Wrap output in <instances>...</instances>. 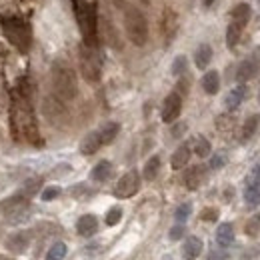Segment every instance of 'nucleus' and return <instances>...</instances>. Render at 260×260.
<instances>
[{"mask_svg": "<svg viewBox=\"0 0 260 260\" xmlns=\"http://www.w3.org/2000/svg\"><path fill=\"white\" fill-rule=\"evenodd\" d=\"M10 128L18 142H30L34 146H42V138L32 110V100L24 96L18 88L10 92Z\"/></svg>", "mask_w": 260, "mask_h": 260, "instance_id": "obj_1", "label": "nucleus"}, {"mask_svg": "<svg viewBox=\"0 0 260 260\" xmlns=\"http://www.w3.org/2000/svg\"><path fill=\"white\" fill-rule=\"evenodd\" d=\"M74 14L78 20V28L82 32L84 44L96 46L98 36V16H96V0H72Z\"/></svg>", "mask_w": 260, "mask_h": 260, "instance_id": "obj_2", "label": "nucleus"}, {"mask_svg": "<svg viewBox=\"0 0 260 260\" xmlns=\"http://www.w3.org/2000/svg\"><path fill=\"white\" fill-rule=\"evenodd\" d=\"M52 86H54V92L56 96L60 98L62 102H70L74 100L76 92H78V86H76V74L70 66L58 60L52 64Z\"/></svg>", "mask_w": 260, "mask_h": 260, "instance_id": "obj_3", "label": "nucleus"}, {"mask_svg": "<svg viewBox=\"0 0 260 260\" xmlns=\"http://www.w3.org/2000/svg\"><path fill=\"white\" fill-rule=\"evenodd\" d=\"M2 32L12 46L20 52H28L32 46V26L22 18H6L2 20Z\"/></svg>", "mask_w": 260, "mask_h": 260, "instance_id": "obj_4", "label": "nucleus"}, {"mask_svg": "<svg viewBox=\"0 0 260 260\" xmlns=\"http://www.w3.org/2000/svg\"><path fill=\"white\" fill-rule=\"evenodd\" d=\"M124 28L130 42L136 46H144L148 40V22L146 16L138 8H126L124 12Z\"/></svg>", "mask_w": 260, "mask_h": 260, "instance_id": "obj_5", "label": "nucleus"}, {"mask_svg": "<svg viewBox=\"0 0 260 260\" xmlns=\"http://www.w3.org/2000/svg\"><path fill=\"white\" fill-rule=\"evenodd\" d=\"M80 72L86 82H98L102 72V58L98 54L96 46L82 44L80 46Z\"/></svg>", "mask_w": 260, "mask_h": 260, "instance_id": "obj_6", "label": "nucleus"}, {"mask_svg": "<svg viewBox=\"0 0 260 260\" xmlns=\"http://www.w3.org/2000/svg\"><path fill=\"white\" fill-rule=\"evenodd\" d=\"M0 210L4 212V216L10 220V222H20L28 216L30 212V202L26 196H12L4 202H0Z\"/></svg>", "mask_w": 260, "mask_h": 260, "instance_id": "obj_7", "label": "nucleus"}, {"mask_svg": "<svg viewBox=\"0 0 260 260\" xmlns=\"http://www.w3.org/2000/svg\"><path fill=\"white\" fill-rule=\"evenodd\" d=\"M42 112L46 116V120L54 126H62L68 122V110L66 106L62 104V100L56 96H46L44 102H42Z\"/></svg>", "mask_w": 260, "mask_h": 260, "instance_id": "obj_8", "label": "nucleus"}, {"mask_svg": "<svg viewBox=\"0 0 260 260\" xmlns=\"http://www.w3.org/2000/svg\"><path fill=\"white\" fill-rule=\"evenodd\" d=\"M260 72V52H252L248 58H244L238 68H236V80H238V84H244V82H248L250 78H254L256 74Z\"/></svg>", "mask_w": 260, "mask_h": 260, "instance_id": "obj_9", "label": "nucleus"}, {"mask_svg": "<svg viewBox=\"0 0 260 260\" xmlns=\"http://www.w3.org/2000/svg\"><path fill=\"white\" fill-rule=\"evenodd\" d=\"M138 188H140V176H138L136 170H130L118 180V184L114 188V194L118 198H130V196L138 192Z\"/></svg>", "mask_w": 260, "mask_h": 260, "instance_id": "obj_10", "label": "nucleus"}, {"mask_svg": "<svg viewBox=\"0 0 260 260\" xmlns=\"http://www.w3.org/2000/svg\"><path fill=\"white\" fill-rule=\"evenodd\" d=\"M180 110H182V98H180L178 92H172V94H168L164 98L160 116H162V120L166 124H170L180 116Z\"/></svg>", "mask_w": 260, "mask_h": 260, "instance_id": "obj_11", "label": "nucleus"}, {"mask_svg": "<svg viewBox=\"0 0 260 260\" xmlns=\"http://www.w3.org/2000/svg\"><path fill=\"white\" fill-rule=\"evenodd\" d=\"M160 30H162V36L166 42H170L174 36H176V30H178V16L172 8H164L162 18H160Z\"/></svg>", "mask_w": 260, "mask_h": 260, "instance_id": "obj_12", "label": "nucleus"}, {"mask_svg": "<svg viewBox=\"0 0 260 260\" xmlns=\"http://www.w3.org/2000/svg\"><path fill=\"white\" fill-rule=\"evenodd\" d=\"M206 178V168L202 164H196V166H190L188 172L184 174V184L188 190H196Z\"/></svg>", "mask_w": 260, "mask_h": 260, "instance_id": "obj_13", "label": "nucleus"}, {"mask_svg": "<svg viewBox=\"0 0 260 260\" xmlns=\"http://www.w3.org/2000/svg\"><path fill=\"white\" fill-rule=\"evenodd\" d=\"M202 248H204V244H202V240L198 236H188L184 240V246H182V258L196 260L202 254Z\"/></svg>", "mask_w": 260, "mask_h": 260, "instance_id": "obj_14", "label": "nucleus"}, {"mask_svg": "<svg viewBox=\"0 0 260 260\" xmlns=\"http://www.w3.org/2000/svg\"><path fill=\"white\" fill-rule=\"evenodd\" d=\"M28 242H30V232H18V234L8 236L6 248H8L10 252H16V254H18V252H24V250H26Z\"/></svg>", "mask_w": 260, "mask_h": 260, "instance_id": "obj_15", "label": "nucleus"}, {"mask_svg": "<svg viewBox=\"0 0 260 260\" xmlns=\"http://www.w3.org/2000/svg\"><path fill=\"white\" fill-rule=\"evenodd\" d=\"M244 98H246V86H244V84H238L236 88H232L226 94V98H224V104H226L228 112H234V110L242 104Z\"/></svg>", "mask_w": 260, "mask_h": 260, "instance_id": "obj_16", "label": "nucleus"}, {"mask_svg": "<svg viewBox=\"0 0 260 260\" xmlns=\"http://www.w3.org/2000/svg\"><path fill=\"white\" fill-rule=\"evenodd\" d=\"M76 230H78L80 236H92L98 230L96 216H94V214H84V216H80L78 222H76Z\"/></svg>", "mask_w": 260, "mask_h": 260, "instance_id": "obj_17", "label": "nucleus"}, {"mask_svg": "<svg viewBox=\"0 0 260 260\" xmlns=\"http://www.w3.org/2000/svg\"><path fill=\"white\" fill-rule=\"evenodd\" d=\"M100 146H102L100 134H98V132H88V134L82 138V142H80V152H82L84 156H90V154L96 152Z\"/></svg>", "mask_w": 260, "mask_h": 260, "instance_id": "obj_18", "label": "nucleus"}, {"mask_svg": "<svg viewBox=\"0 0 260 260\" xmlns=\"http://www.w3.org/2000/svg\"><path fill=\"white\" fill-rule=\"evenodd\" d=\"M188 160H190V144H180L176 148V152L172 154V158H170V166L174 170H180L188 164Z\"/></svg>", "mask_w": 260, "mask_h": 260, "instance_id": "obj_19", "label": "nucleus"}, {"mask_svg": "<svg viewBox=\"0 0 260 260\" xmlns=\"http://www.w3.org/2000/svg\"><path fill=\"white\" fill-rule=\"evenodd\" d=\"M230 16H232V22L234 24H238V26H242L244 28V24L250 20V16H252V10H250V6L248 4H236L234 8H232V12H230Z\"/></svg>", "mask_w": 260, "mask_h": 260, "instance_id": "obj_20", "label": "nucleus"}, {"mask_svg": "<svg viewBox=\"0 0 260 260\" xmlns=\"http://www.w3.org/2000/svg\"><path fill=\"white\" fill-rule=\"evenodd\" d=\"M202 88L206 94H216L218 88H220V76L216 70H208L204 76H202Z\"/></svg>", "mask_w": 260, "mask_h": 260, "instance_id": "obj_21", "label": "nucleus"}, {"mask_svg": "<svg viewBox=\"0 0 260 260\" xmlns=\"http://www.w3.org/2000/svg\"><path fill=\"white\" fill-rule=\"evenodd\" d=\"M216 242L224 248V246H230L234 242V226L230 222H222L220 226L216 228Z\"/></svg>", "mask_w": 260, "mask_h": 260, "instance_id": "obj_22", "label": "nucleus"}, {"mask_svg": "<svg viewBox=\"0 0 260 260\" xmlns=\"http://www.w3.org/2000/svg\"><path fill=\"white\" fill-rule=\"evenodd\" d=\"M210 60H212V48L208 44H200L194 52V64L200 70H204L206 66L210 64Z\"/></svg>", "mask_w": 260, "mask_h": 260, "instance_id": "obj_23", "label": "nucleus"}, {"mask_svg": "<svg viewBox=\"0 0 260 260\" xmlns=\"http://www.w3.org/2000/svg\"><path fill=\"white\" fill-rule=\"evenodd\" d=\"M260 126V114H252L244 120V126H242V142H248L256 132H258Z\"/></svg>", "mask_w": 260, "mask_h": 260, "instance_id": "obj_24", "label": "nucleus"}, {"mask_svg": "<svg viewBox=\"0 0 260 260\" xmlns=\"http://www.w3.org/2000/svg\"><path fill=\"white\" fill-rule=\"evenodd\" d=\"M90 176H92V180H96V182H104V180H108V178L112 176V164L108 162V160H100V162L92 168Z\"/></svg>", "mask_w": 260, "mask_h": 260, "instance_id": "obj_25", "label": "nucleus"}, {"mask_svg": "<svg viewBox=\"0 0 260 260\" xmlns=\"http://www.w3.org/2000/svg\"><path fill=\"white\" fill-rule=\"evenodd\" d=\"M118 132H120V124H118V122H108V124H104L102 128L98 130L102 144H110V142L118 136Z\"/></svg>", "mask_w": 260, "mask_h": 260, "instance_id": "obj_26", "label": "nucleus"}, {"mask_svg": "<svg viewBox=\"0 0 260 260\" xmlns=\"http://www.w3.org/2000/svg\"><path fill=\"white\" fill-rule=\"evenodd\" d=\"M240 34H242V26H238V24H234V22H230L226 28V44L228 48L232 50V48H236V44H238V40H240Z\"/></svg>", "mask_w": 260, "mask_h": 260, "instance_id": "obj_27", "label": "nucleus"}, {"mask_svg": "<svg viewBox=\"0 0 260 260\" xmlns=\"http://www.w3.org/2000/svg\"><path fill=\"white\" fill-rule=\"evenodd\" d=\"M158 170H160V158L158 156H152V158H148V162L144 164V178L146 180H154L156 178V174H158Z\"/></svg>", "mask_w": 260, "mask_h": 260, "instance_id": "obj_28", "label": "nucleus"}, {"mask_svg": "<svg viewBox=\"0 0 260 260\" xmlns=\"http://www.w3.org/2000/svg\"><path fill=\"white\" fill-rule=\"evenodd\" d=\"M236 126V118L228 112V114H220L218 118H216V128L220 130V132H232Z\"/></svg>", "mask_w": 260, "mask_h": 260, "instance_id": "obj_29", "label": "nucleus"}, {"mask_svg": "<svg viewBox=\"0 0 260 260\" xmlns=\"http://www.w3.org/2000/svg\"><path fill=\"white\" fill-rule=\"evenodd\" d=\"M244 200L248 206H258L260 204V186H254V184H248L244 188Z\"/></svg>", "mask_w": 260, "mask_h": 260, "instance_id": "obj_30", "label": "nucleus"}, {"mask_svg": "<svg viewBox=\"0 0 260 260\" xmlns=\"http://www.w3.org/2000/svg\"><path fill=\"white\" fill-rule=\"evenodd\" d=\"M210 142L204 138V136H196L194 138V152L200 156V158H206L210 154Z\"/></svg>", "mask_w": 260, "mask_h": 260, "instance_id": "obj_31", "label": "nucleus"}, {"mask_svg": "<svg viewBox=\"0 0 260 260\" xmlns=\"http://www.w3.org/2000/svg\"><path fill=\"white\" fill-rule=\"evenodd\" d=\"M40 186H42V178H30V180H26L24 186H22V196L30 198V196H34L40 190Z\"/></svg>", "mask_w": 260, "mask_h": 260, "instance_id": "obj_32", "label": "nucleus"}, {"mask_svg": "<svg viewBox=\"0 0 260 260\" xmlns=\"http://www.w3.org/2000/svg\"><path fill=\"white\" fill-rule=\"evenodd\" d=\"M190 212H192V204H188V202L180 204V206L176 208V212H174V218H176V222H178V224H184V222L188 220Z\"/></svg>", "mask_w": 260, "mask_h": 260, "instance_id": "obj_33", "label": "nucleus"}, {"mask_svg": "<svg viewBox=\"0 0 260 260\" xmlns=\"http://www.w3.org/2000/svg\"><path fill=\"white\" fill-rule=\"evenodd\" d=\"M64 256H66V244L64 242H56V244L48 250L46 260H64Z\"/></svg>", "mask_w": 260, "mask_h": 260, "instance_id": "obj_34", "label": "nucleus"}, {"mask_svg": "<svg viewBox=\"0 0 260 260\" xmlns=\"http://www.w3.org/2000/svg\"><path fill=\"white\" fill-rule=\"evenodd\" d=\"M120 218H122V210H120L118 206H114V208H110L108 214H106V224H108V226H114V224L120 222Z\"/></svg>", "mask_w": 260, "mask_h": 260, "instance_id": "obj_35", "label": "nucleus"}, {"mask_svg": "<svg viewBox=\"0 0 260 260\" xmlns=\"http://www.w3.org/2000/svg\"><path fill=\"white\" fill-rule=\"evenodd\" d=\"M182 72H186V56H176V60L172 62V74L180 76Z\"/></svg>", "mask_w": 260, "mask_h": 260, "instance_id": "obj_36", "label": "nucleus"}, {"mask_svg": "<svg viewBox=\"0 0 260 260\" xmlns=\"http://www.w3.org/2000/svg\"><path fill=\"white\" fill-rule=\"evenodd\" d=\"M260 232V212L256 216H252L250 220H248V224H246V234H250V236H256Z\"/></svg>", "mask_w": 260, "mask_h": 260, "instance_id": "obj_37", "label": "nucleus"}, {"mask_svg": "<svg viewBox=\"0 0 260 260\" xmlns=\"http://www.w3.org/2000/svg\"><path fill=\"white\" fill-rule=\"evenodd\" d=\"M224 164H226V154H224V152H216V154L210 158V168H214V170L222 168Z\"/></svg>", "mask_w": 260, "mask_h": 260, "instance_id": "obj_38", "label": "nucleus"}, {"mask_svg": "<svg viewBox=\"0 0 260 260\" xmlns=\"http://www.w3.org/2000/svg\"><path fill=\"white\" fill-rule=\"evenodd\" d=\"M200 218H202L204 222H214V220L218 218V210H216V208H204L202 214H200Z\"/></svg>", "mask_w": 260, "mask_h": 260, "instance_id": "obj_39", "label": "nucleus"}, {"mask_svg": "<svg viewBox=\"0 0 260 260\" xmlns=\"http://www.w3.org/2000/svg\"><path fill=\"white\" fill-rule=\"evenodd\" d=\"M56 196H60V188L58 186H50V188H46L44 192H42V200H54Z\"/></svg>", "mask_w": 260, "mask_h": 260, "instance_id": "obj_40", "label": "nucleus"}, {"mask_svg": "<svg viewBox=\"0 0 260 260\" xmlns=\"http://www.w3.org/2000/svg\"><path fill=\"white\" fill-rule=\"evenodd\" d=\"M248 184H254V186H260V164H256L248 176Z\"/></svg>", "mask_w": 260, "mask_h": 260, "instance_id": "obj_41", "label": "nucleus"}, {"mask_svg": "<svg viewBox=\"0 0 260 260\" xmlns=\"http://www.w3.org/2000/svg\"><path fill=\"white\" fill-rule=\"evenodd\" d=\"M182 236H184V224H176V226L170 228V238L172 240H178Z\"/></svg>", "mask_w": 260, "mask_h": 260, "instance_id": "obj_42", "label": "nucleus"}, {"mask_svg": "<svg viewBox=\"0 0 260 260\" xmlns=\"http://www.w3.org/2000/svg\"><path fill=\"white\" fill-rule=\"evenodd\" d=\"M6 104H8V94H6V88H4V84L0 80V112L6 108Z\"/></svg>", "mask_w": 260, "mask_h": 260, "instance_id": "obj_43", "label": "nucleus"}, {"mask_svg": "<svg viewBox=\"0 0 260 260\" xmlns=\"http://www.w3.org/2000/svg\"><path fill=\"white\" fill-rule=\"evenodd\" d=\"M208 260H226V252H224V250H216V248H212L210 254H208Z\"/></svg>", "mask_w": 260, "mask_h": 260, "instance_id": "obj_44", "label": "nucleus"}, {"mask_svg": "<svg viewBox=\"0 0 260 260\" xmlns=\"http://www.w3.org/2000/svg\"><path fill=\"white\" fill-rule=\"evenodd\" d=\"M184 130H186V124H176V128L172 130V136H174V138H178V136H180Z\"/></svg>", "mask_w": 260, "mask_h": 260, "instance_id": "obj_45", "label": "nucleus"}, {"mask_svg": "<svg viewBox=\"0 0 260 260\" xmlns=\"http://www.w3.org/2000/svg\"><path fill=\"white\" fill-rule=\"evenodd\" d=\"M212 2H214V0H202V4H204L206 8H208V6H212Z\"/></svg>", "mask_w": 260, "mask_h": 260, "instance_id": "obj_46", "label": "nucleus"}, {"mask_svg": "<svg viewBox=\"0 0 260 260\" xmlns=\"http://www.w3.org/2000/svg\"><path fill=\"white\" fill-rule=\"evenodd\" d=\"M114 2H116V4H122V2H124V0H114Z\"/></svg>", "mask_w": 260, "mask_h": 260, "instance_id": "obj_47", "label": "nucleus"}, {"mask_svg": "<svg viewBox=\"0 0 260 260\" xmlns=\"http://www.w3.org/2000/svg\"><path fill=\"white\" fill-rule=\"evenodd\" d=\"M0 260H10V258H6V256H0Z\"/></svg>", "mask_w": 260, "mask_h": 260, "instance_id": "obj_48", "label": "nucleus"}, {"mask_svg": "<svg viewBox=\"0 0 260 260\" xmlns=\"http://www.w3.org/2000/svg\"><path fill=\"white\" fill-rule=\"evenodd\" d=\"M258 6H260V0H258Z\"/></svg>", "mask_w": 260, "mask_h": 260, "instance_id": "obj_49", "label": "nucleus"}]
</instances>
